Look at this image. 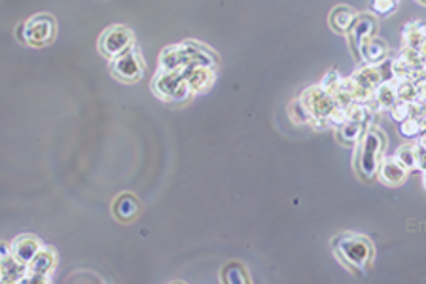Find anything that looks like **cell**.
Returning <instances> with one entry per match:
<instances>
[{
	"label": "cell",
	"mask_w": 426,
	"mask_h": 284,
	"mask_svg": "<svg viewBox=\"0 0 426 284\" xmlns=\"http://www.w3.org/2000/svg\"><path fill=\"white\" fill-rule=\"evenodd\" d=\"M331 247L338 260L349 271H355L358 275L366 273V266L373 258V244L367 237L358 235V233H341L331 239Z\"/></svg>",
	"instance_id": "6da1fadb"
},
{
	"label": "cell",
	"mask_w": 426,
	"mask_h": 284,
	"mask_svg": "<svg viewBox=\"0 0 426 284\" xmlns=\"http://www.w3.org/2000/svg\"><path fill=\"white\" fill-rule=\"evenodd\" d=\"M383 150H385V133L383 131L372 129L366 131V135L362 138L360 152H358V160H356V169L362 178H373L379 171V160L383 158Z\"/></svg>",
	"instance_id": "7a4b0ae2"
},
{
	"label": "cell",
	"mask_w": 426,
	"mask_h": 284,
	"mask_svg": "<svg viewBox=\"0 0 426 284\" xmlns=\"http://www.w3.org/2000/svg\"><path fill=\"white\" fill-rule=\"evenodd\" d=\"M21 30H23L21 40L25 44L42 47L54 40L55 32H57V25H55V19L49 13H38L35 18H30L29 21H25L21 25Z\"/></svg>",
	"instance_id": "3957f363"
},
{
	"label": "cell",
	"mask_w": 426,
	"mask_h": 284,
	"mask_svg": "<svg viewBox=\"0 0 426 284\" xmlns=\"http://www.w3.org/2000/svg\"><path fill=\"white\" fill-rule=\"evenodd\" d=\"M131 47H133V32L124 25H114V27L107 29L99 40L101 54L110 61L118 59L119 55L129 52Z\"/></svg>",
	"instance_id": "277c9868"
},
{
	"label": "cell",
	"mask_w": 426,
	"mask_h": 284,
	"mask_svg": "<svg viewBox=\"0 0 426 284\" xmlns=\"http://www.w3.org/2000/svg\"><path fill=\"white\" fill-rule=\"evenodd\" d=\"M112 74L125 83L141 80L142 74H144V63H142L141 55L131 47L129 52H125L124 55H119L118 59L112 61Z\"/></svg>",
	"instance_id": "5b68a950"
},
{
	"label": "cell",
	"mask_w": 426,
	"mask_h": 284,
	"mask_svg": "<svg viewBox=\"0 0 426 284\" xmlns=\"http://www.w3.org/2000/svg\"><path fill=\"white\" fill-rule=\"evenodd\" d=\"M377 29V21L372 16H358V19L353 25V29L349 30V44L355 49L356 57H360L362 46L366 44L369 38H373Z\"/></svg>",
	"instance_id": "8992f818"
},
{
	"label": "cell",
	"mask_w": 426,
	"mask_h": 284,
	"mask_svg": "<svg viewBox=\"0 0 426 284\" xmlns=\"http://www.w3.org/2000/svg\"><path fill=\"white\" fill-rule=\"evenodd\" d=\"M138 211H141V205L136 201V197L133 194H119L116 197V201L112 205V213L114 216L119 220V222H131L138 216Z\"/></svg>",
	"instance_id": "52a82bcc"
},
{
	"label": "cell",
	"mask_w": 426,
	"mask_h": 284,
	"mask_svg": "<svg viewBox=\"0 0 426 284\" xmlns=\"http://www.w3.org/2000/svg\"><path fill=\"white\" fill-rule=\"evenodd\" d=\"M379 177L389 186H398L408 177V169L398 161V158H389V160L383 161V165L379 167Z\"/></svg>",
	"instance_id": "ba28073f"
},
{
	"label": "cell",
	"mask_w": 426,
	"mask_h": 284,
	"mask_svg": "<svg viewBox=\"0 0 426 284\" xmlns=\"http://www.w3.org/2000/svg\"><path fill=\"white\" fill-rule=\"evenodd\" d=\"M356 19H358V16H356L355 10L349 6L333 8L330 13L331 29L336 30V32H341V35H343V32H349V30L353 29Z\"/></svg>",
	"instance_id": "9c48e42d"
},
{
	"label": "cell",
	"mask_w": 426,
	"mask_h": 284,
	"mask_svg": "<svg viewBox=\"0 0 426 284\" xmlns=\"http://www.w3.org/2000/svg\"><path fill=\"white\" fill-rule=\"evenodd\" d=\"M38 239L30 235L19 237L18 241H16V261H21V264H27V261H32L38 256Z\"/></svg>",
	"instance_id": "30bf717a"
},
{
	"label": "cell",
	"mask_w": 426,
	"mask_h": 284,
	"mask_svg": "<svg viewBox=\"0 0 426 284\" xmlns=\"http://www.w3.org/2000/svg\"><path fill=\"white\" fill-rule=\"evenodd\" d=\"M386 42L381 40V38H369V40L362 46L360 49V57L358 59L362 61H369V63H377V61H381L383 57L386 55Z\"/></svg>",
	"instance_id": "8fae6325"
},
{
	"label": "cell",
	"mask_w": 426,
	"mask_h": 284,
	"mask_svg": "<svg viewBox=\"0 0 426 284\" xmlns=\"http://www.w3.org/2000/svg\"><path fill=\"white\" fill-rule=\"evenodd\" d=\"M222 283H231V284L250 283L249 273H247V269H244L241 264L233 261V264H227V266L224 267V271H222Z\"/></svg>",
	"instance_id": "7c38bea8"
},
{
	"label": "cell",
	"mask_w": 426,
	"mask_h": 284,
	"mask_svg": "<svg viewBox=\"0 0 426 284\" xmlns=\"http://www.w3.org/2000/svg\"><path fill=\"white\" fill-rule=\"evenodd\" d=\"M396 158L408 171L409 169H417V167H419V148H417V146H402Z\"/></svg>",
	"instance_id": "4fadbf2b"
},
{
	"label": "cell",
	"mask_w": 426,
	"mask_h": 284,
	"mask_svg": "<svg viewBox=\"0 0 426 284\" xmlns=\"http://www.w3.org/2000/svg\"><path fill=\"white\" fill-rule=\"evenodd\" d=\"M362 135V122H347L341 125L339 131V138L343 142H355Z\"/></svg>",
	"instance_id": "5bb4252c"
},
{
	"label": "cell",
	"mask_w": 426,
	"mask_h": 284,
	"mask_svg": "<svg viewBox=\"0 0 426 284\" xmlns=\"http://www.w3.org/2000/svg\"><path fill=\"white\" fill-rule=\"evenodd\" d=\"M425 131V125L420 124V119L417 118H406L400 122V133L403 136H417Z\"/></svg>",
	"instance_id": "9a60e30c"
},
{
	"label": "cell",
	"mask_w": 426,
	"mask_h": 284,
	"mask_svg": "<svg viewBox=\"0 0 426 284\" xmlns=\"http://www.w3.org/2000/svg\"><path fill=\"white\" fill-rule=\"evenodd\" d=\"M396 97V91H394L389 83H383V85L379 88V102H381L383 107H394Z\"/></svg>",
	"instance_id": "2e32d148"
},
{
	"label": "cell",
	"mask_w": 426,
	"mask_h": 284,
	"mask_svg": "<svg viewBox=\"0 0 426 284\" xmlns=\"http://www.w3.org/2000/svg\"><path fill=\"white\" fill-rule=\"evenodd\" d=\"M372 8L381 16H385V13H391L396 8V0H373Z\"/></svg>",
	"instance_id": "e0dca14e"
},
{
	"label": "cell",
	"mask_w": 426,
	"mask_h": 284,
	"mask_svg": "<svg viewBox=\"0 0 426 284\" xmlns=\"http://www.w3.org/2000/svg\"><path fill=\"white\" fill-rule=\"evenodd\" d=\"M409 114H411V108H409L408 102H406V105H394V107H392V116H394L398 122H403Z\"/></svg>",
	"instance_id": "ac0fdd59"
},
{
	"label": "cell",
	"mask_w": 426,
	"mask_h": 284,
	"mask_svg": "<svg viewBox=\"0 0 426 284\" xmlns=\"http://www.w3.org/2000/svg\"><path fill=\"white\" fill-rule=\"evenodd\" d=\"M420 148L426 150V133H422V136H420Z\"/></svg>",
	"instance_id": "d6986e66"
},
{
	"label": "cell",
	"mask_w": 426,
	"mask_h": 284,
	"mask_svg": "<svg viewBox=\"0 0 426 284\" xmlns=\"http://www.w3.org/2000/svg\"><path fill=\"white\" fill-rule=\"evenodd\" d=\"M419 4H422V6H426V0H417Z\"/></svg>",
	"instance_id": "ffe728a7"
}]
</instances>
